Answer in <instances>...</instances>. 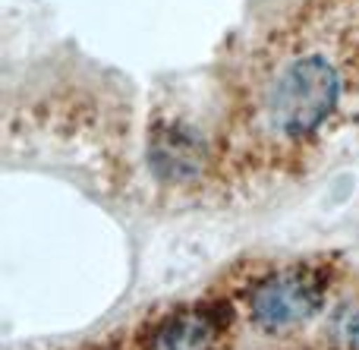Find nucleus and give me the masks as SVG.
Returning <instances> with one entry per match:
<instances>
[{
  "mask_svg": "<svg viewBox=\"0 0 359 350\" xmlns=\"http://www.w3.org/2000/svg\"><path fill=\"white\" fill-rule=\"evenodd\" d=\"M322 275H316L312 269H287L265 278L252 290L249 309L255 325H262L265 332H290L322 309Z\"/></svg>",
  "mask_w": 359,
  "mask_h": 350,
  "instance_id": "f03ea898",
  "label": "nucleus"
},
{
  "mask_svg": "<svg viewBox=\"0 0 359 350\" xmlns=\"http://www.w3.org/2000/svg\"><path fill=\"white\" fill-rule=\"evenodd\" d=\"M331 335L344 350H359V307H344L331 322Z\"/></svg>",
  "mask_w": 359,
  "mask_h": 350,
  "instance_id": "20e7f679",
  "label": "nucleus"
},
{
  "mask_svg": "<svg viewBox=\"0 0 359 350\" xmlns=\"http://www.w3.org/2000/svg\"><path fill=\"white\" fill-rule=\"evenodd\" d=\"M217 319L211 309H192L170 322L161 332L164 350H208L217 338Z\"/></svg>",
  "mask_w": 359,
  "mask_h": 350,
  "instance_id": "7ed1b4c3",
  "label": "nucleus"
},
{
  "mask_svg": "<svg viewBox=\"0 0 359 350\" xmlns=\"http://www.w3.org/2000/svg\"><path fill=\"white\" fill-rule=\"evenodd\" d=\"M359 123V0H306L252 51L217 158L243 183L303 174Z\"/></svg>",
  "mask_w": 359,
  "mask_h": 350,
  "instance_id": "f257e3e1",
  "label": "nucleus"
}]
</instances>
